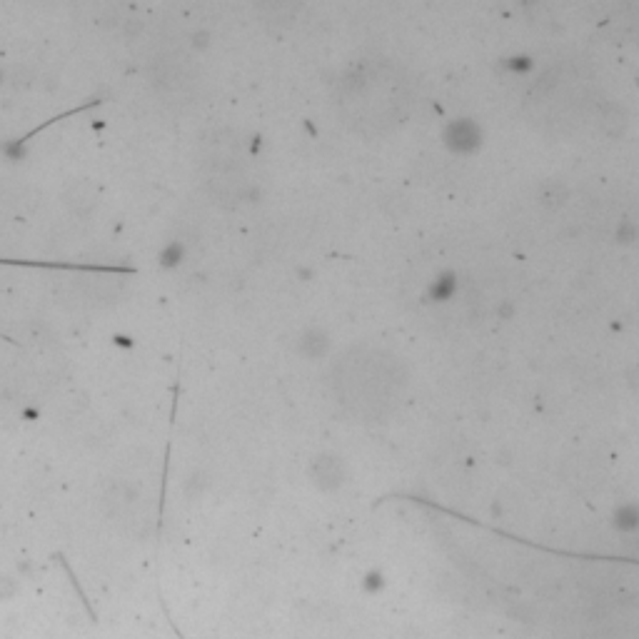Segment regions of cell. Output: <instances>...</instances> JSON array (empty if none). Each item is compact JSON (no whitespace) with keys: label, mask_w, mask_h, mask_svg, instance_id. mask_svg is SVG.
Segmentation results:
<instances>
[]
</instances>
